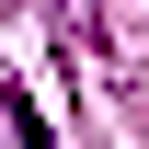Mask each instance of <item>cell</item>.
I'll use <instances>...</instances> for the list:
<instances>
[{"mask_svg": "<svg viewBox=\"0 0 149 149\" xmlns=\"http://www.w3.org/2000/svg\"><path fill=\"white\" fill-rule=\"evenodd\" d=\"M69 12V46H103V0H57Z\"/></svg>", "mask_w": 149, "mask_h": 149, "instance_id": "6da1fadb", "label": "cell"}]
</instances>
